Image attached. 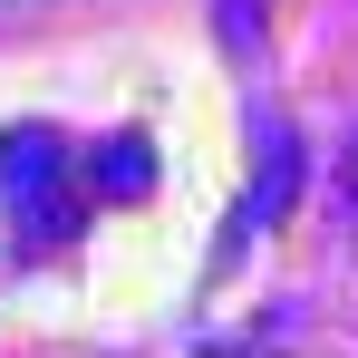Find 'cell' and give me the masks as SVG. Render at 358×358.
Instances as JSON below:
<instances>
[{"label":"cell","mask_w":358,"mask_h":358,"mask_svg":"<svg viewBox=\"0 0 358 358\" xmlns=\"http://www.w3.org/2000/svg\"><path fill=\"white\" fill-rule=\"evenodd\" d=\"M107 155H117V165H107V194H145V145H136V136H117Z\"/></svg>","instance_id":"cell-3"},{"label":"cell","mask_w":358,"mask_h":358,"mask_svg":"<svg viewBox=\"0 0 358 358\" xmlns=\"http://www.w3.org/2000/svg\"><path fill=\"white\" fill-rule=\"evenodd\" d=\"M291 194H300V155H291V145H271V155H262V194H242V213H233V252L271 233V223L291 213Z\"/></svg>","instance_id":"cell-2"},{"label":"cell","mask_w":358,"mask_h":358,"mask_svg":"<svg viewBox=\"0 0 358 358\" xmlns=\"http://www.w3.org/2000/svg\"><path fill=\"white\" fill-rule=\"evenodd\" d=\"M0 184H10V203H29V223L59 242L78 223V194L59 184V155H49V136H10L0 145Z\"/></svg>","instance_id":"cell-1"},{"label":"cell","mask_w":358,"mask_h":358,"mask_svg":"<svg viewBox=\"0 0 358 358\" xmlns=\"http://www.w3.org/2000/svg\"><path fill=\"white\" fill-rule=\"evenodd\" d=\"M339 223H349V233H358V145H349V155H339Z\"/></svg>","instance_id":"cell-4"}]
</instances>
